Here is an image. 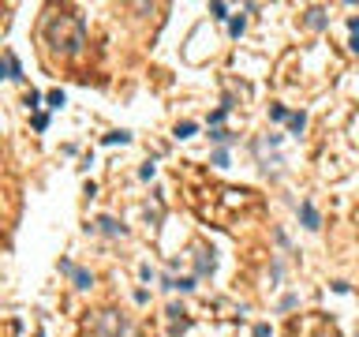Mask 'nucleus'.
Instances as JSON below:
<instances>
[{"instance_id": "nucleus-15", "label": "nucleus", "mask_w": 359, "mask_h": 337, "mask_svg": "<svg viewBox=\"0 0 359 337\" xmlns=\"http://www.w3.org/2000/svg\"><path fill=\"white\" fill-rule=\"evenodd\" d=\"M228 109H232V105H221V109H214V112H210V124H221V120L228 116Z\"/></svg>"}, {"instance_id": "nucleus-22", "label": "nucleus", "mask_w": 359, "mask_h": 337, "mask_svg": "<svg viewBox=\"0 0 359 337\" xmlns=\"http://www.w3.org/2000/svg\"><path fill=\"white\" fill-rule=\"evenodd\" d=\"M214 165H221V168H224V165H228V154H224V150H217V154H214Z\"/></svg>"}, {"instance_id": "nucleus-3", "label": "nucleus", "mask_w": 359, "mask_h": 337, "mask_svg": "<svg viewBox=\"0 0 359 337\" xmlns=\"http://www.w3.org/2000/svg\"><path fill=\"white\" fill-rule=\"evenodd\" d=\"M101 330H105V334H109V337H120V334H124V330H128V322H124V319H116V315H101Z\"/></svg>"}, {"instance_id": "nucleus-20", "label": "nucleus", "mask_w": 359, "mask_h": 337, "mask_svg": "<svg viewBox=\"0 0 359 337\" xmlns=\"http://www.w3.org/2000/svg\"><path fill=\"white\" fill-rule=\"evenodd\" d=\"M38 105H42V94L30 90V94H26V109H38Z\"/></svg>"}, {"instance_id": "nucleus-7", "label": "nucleus", "mask_w": 359, "mask_h": 337, "mask_svg": "<svg viewBox=\"0 0 359 337\" xmlns=\"http://www.w3.org/2000/svg\"><path fill=\"white\" fill-rule=\"evenodd\" d=\"M165 288H180V292H191L195 278H165Z\"/></svg>"}, {"instance_id": "nucleus-4", "label": "nucleus", "mask_w": 359, "mask_h": 337, "mask_svg": "<svg viewBox=\"0 0 359 337\" xmlns=\"http://www.w3.org/2000/svg\"><path fill=\"white\" fill-rule=\"evenodd\" d=\"M68 278L75 281V288H90V285H94V274H90V270H83V266H75Z\"/></svg>"}, {"instance_id": "nucleus-19", "label": "nucleus", "mask_w": 359, "mask_h": 337, "mask_svg": "<svg viewBox=\"0 0 359 337\" xmlns=\"http://www.w3.org/2000/svg\"><path fill=\"white\" fill-rule=\"evenodd\" d=\"M210 15L214 19H228V8H224V4H210Z\"/></svg>"}, {"instance_id": "nucleus-12", "label": "nucleus", "mask_w": 359, "mask_h": 337, "mask_svg": "<svg viewBox=\"0 0 359 337\" xmlns=\"http://www.w3.org/2000/svg\"><path fill=\"white\" fill-rule=\"evenodd\" d=\"M288 127H292V131H303V127H307V112H292V116H288Z\"/></svg>"}, {"instance_id": "nucleus-25", "label": "nucleus", "mask_w": 359, "mask_h": 337, "mask_svg": "<svg viewBox=\"0 0 359 337\" xmlns=\"http://www.w3.org/2000/svg\"><path fill=\"white\" fill-rule=\"evenodd\" d=\"M352 53H359V38H352Z\"/></svg>"}, {"instance_id": "nucleus-21", "label": "nucleus", "mask_w": 359, "mask_h": 337, "mask_svg": "<svg viewBox=\"0 0 359 337\" xmlns=\"http://www.w3.org/2000/svg\"><path fill=\"white\" fill-rule=\"evenodd\" d=\"M34 127H38V131H45V127H49V116H45V112H38V116H34Z\"/></svg>"}, {"instance_id": "nucleus-9", "label": "nucleus", "mask_w": 359, "mask_h": 337, "mask_svg": "<svg viewBox=\"0 0 359 337\" xmlns=\"http://www.w3.org/2000/svg\"><path fill=\"white\" fill-rule=\"evenodd\" d=\"M214 266H217V259H214V251H210V255H206V251H202V259H198V274H202V278H206V274H214Z\"/></svg>"}, {"instance_id": "nucleus-24", "label": "nucleus", "mask_w": 359, "mask_h": 337, "mask_svg": "<svg viewBox=\"0 0 359 337\" xmlns=\"http://www.w3.org/2000/svg\"><path fill=\"white\" fill-rule=\"evenodd\" d=\"M348 26H352V34L359 38V15H352V19H348Z\"/></svg>"}, {"instance_id": "nucleus-11", "label": "nucleus", "mask_w": 359, "mask_h": 337, "mask_svg": "<svg viewBox=\"0 0 359 337\" xmlns=\"http://www.w3.org/2000/svg\"><path fill=\"white\" fill-rule=\"evenodd\" d=\"M195 135V120H180L176 124V139H191Z\"/></svg>"}, {"instance_id": "nucleus-23", "label": "nucleus", "mask_w": 359, "mask_h": 337, "mask_svg": "<svg viewBox=\"0 0 359 337\" xmlns=\"http://www.w3.org/2000/svg\"><path fill=\"white\" fill-rule=\"evenodd\" d=\"M255 337H269V326H266V322H258V326H255Z\"/></svg>"}, {"instance_id": "nucleus-14", "label": "nucleus", "mask_w": 359, "mask_h": 337, "mask_svg": "<svg viewBox=\"0 0 359 337\" xmlns=\"http://www.w3.org/2000/svg\"><path fill=\"white\" fill-rule=\"evenodd\" d=\"M210 139H214V143H221V146L236 143V135H232V131H210Z\"/></svg>"}, {"instance_id": "nucleus-2", "label": "nucleus", "mask_w": 359, "mask_h": 337, "mask_svg": "<svg viewBox=\"0 0 359 337\" xmlns=\"http://www.w3.org/2000/svg\"><path fill=\"white\" fill-rule=\"evenodd\" d=\"M299 221H303V228H318V210H314V202H311V199L299 202Z\"/></svg>"}, {"instance_id": "nucleus-13", "label": "nucleus", "mask_w": 359, "mask_h": 337, "mask_svg": "<svg viewBox=\"0 0 359 337\" xmlns=\"http://www.w3.org/2000/svg\"><path fill=\"white\" fill-rule=\"evenodd\" d=\"M228 30H232V38H239V34L247 30V19H243V15H236V19L228 23Z\"/></svg>"}, {"instance_id": "nucleus-10", "label": "nucleus", "mask_w": 359, "mask_h": 337, "mask_svg": "<svg viewBox=\"0 0 359 337\" xmlns=\"http://www.w3.org/2000/svg\"><path fill=\"white\" fill-rule=\"evenodd\" d=\"M124 146V143H131V131H112V135H105V146Z\"/></svg>"}, {"instance_id": "nucleus-8", "label": "nucleus", "mask_w": 359, "mask_h": 337, "mask_svg": "<svg viewBox=\"0 0 359 337\" xmlns=\"http://www.w3.org/2000/svg\"><path fill=\"white\" fill-rule=\"evenodd\" d=\"M307 26L322 30V26H325V11H322V8H311V11H307Z\"/></svg>"}, {"instance_id": "nucleus-17", "label": "nucleus", "mask_w": 359, "mask_h": 337, "mask_svg": "<svg viewBox=\"0 0 359 337\" xmlns=\"http://www.w3.org/2000/svg\"><path fill=\"white\" fill-rule=\"evenodd\" d=\"M288 116H292V112L284 109V105H273V109H269V120H288Z\"/></svg>"}, {"instance_id": "nucleus-5", "label": "nucleus", "mask_w": 359, "mask_h": 337, "mask_svg": "<svg viewBox=\"0 0 359 337\" xmlns=\"http://www.w3.org/2000/svg\"><path fill=\"white\" fill-rule=\"evenodd\" d=\"M4 71H8V79H15V83H19V79H23V67H19V60H15V53H4Z\"/></svg>"}, {"instance_id": "nucleus-1", "label": "nucleus", "mask_w": 359, "mask_h": 337, "mask_svg": "<svg viewBox=\"0 0 359 337\" xmlns=\"http://www.w3.org/2000/svg\"><path fill=\"white\" fill-rule=\"evenodd\" d=\"M49 45L56 53H79L86 45V26H83V19L79 15H56L49 23Z\"/></svg>"}, {"instance_id": "nucleus-6", "label": "nucleus", "mask_w": 359, "mask_h": 337, "mask_svg": "<svg viewBox=\"0 0 359 337\" xmlns=\"http://www.w3.org/2000/svg\"><path fill=\"white\" fill-rule=\"evenodd\" d=\"M97 225H101L105 236H124V232H128V228L120 225V221H112V218H97Z\"/></svg>"}, {"instance_id": "nucleus-16", "label": "nucleus", "mask_w": 359, "mask_h": 337, "mask_svg": "<svg viewBox=\"0 0 359 337\" xmlns=\"http://www.w3.org/2000/svg\"><path fill=\"white\" fill-rule=\"evenodd\" d=\"M64 101H68V98H64V90H49V105H52V109H60Z\"/></svg>"}, {"instance_id": "nucleus-18", "label": "nucleus", "mask_w": 359, "mask_h": 337, "mask_svg": "<svg viewBox=\"0 0 359 337\" xmlns=\"http://www.w3.org/2000/svg\"><path fill=\"white\" fill-rule=\"evenodd\" d=\"M154 172H157V165H154V161H146V165L138 168V176H142V180H154Z\"/></svg>"}]
</instances>
